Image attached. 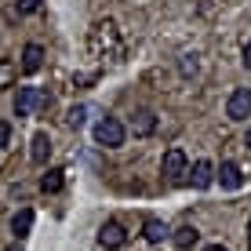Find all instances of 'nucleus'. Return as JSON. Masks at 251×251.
I'll use <instances>...</instances> for the list:
<instances>
[{"label": "nucleus", "mask_w": 251, "mask_h": 251, "mask_svg": "<svg viewBox=\"0 0 251 251\" xmlns=\"http://www.w3.org/2000/svg\"><path fill=\"white\" fill-rule=\"evenodd\" d=\"M99 244H102V248H109V251L124 248V244H127V229L120 226V222H102V229H99Z\"/></svg>", "instance_id": "nucleus-6"}, {"label": "nucleus", "mask_w": 251, "mask_h": 251, "mask_svg": "<svg viewBox=\"0 0 251 251\" xmlns=\"http://www.w3.org/2000/svg\"><path fill=\"white\" fill-rule=\"evenodd\" d=\"M37 106H48V95L40 88H19V95H15V117H33Z\"/></svg>", "instance_id": "nucleus-4"}, {"label": "nucleus", "mask_w": 251, "mask_h": 251, "mask_svg": "<svg viewBox=\"0 0 251 251\" xmlns=\"http://www.w3.org/2000/svg\"><path fill=\"white\" fill-rule=\"evenodd\" d=\"M48 157H51V138H48L44 131H37V135H33V150H29V160L37 164V168H44V164H48Z\"/></svg>", "instance_id": "nucleus-8"}, {"label": "nucleus", "mask_w": 251, "mask_h": 251, "mask_svg": "<svg viewBox=\"0 0 251 251\" xmlns=\"http://www.w3.org/2000/svg\"><path fill=\"white\" fill-rule=\"evenodd\" d=\"M178 73H182L186 80L197 76V73H201V55H197V51H182V58H178Z\"/></svg>", "instance_id": "nucleus-12"}, {"label": "nucleus", "mask_w": 251, "mask_h": 251, "mask_svg": "<svg viewBox=\"0 0 251 251\" xmlns=\"http://www.w3.org/2000/svg\"><path fill=\"white\" fill-rule=\"evenodd\" d=\"M88 48L95 58H102V62H120L124 58V40H120V29L113 19L106 22H95L91 33H88Z\"/></svg>", "instance_id": "nucleus-1"}, {"label": "nucleus", "mask_w": 251, "mask_h": 251, "mask_svg": "<svg viewBox=\"0 0 251 251\" xmlns=\"http://www.w3.org/2000/svg\"><path fill=\"white\" fill-rule=\"evenodd\" d=\"M244 66L251 69V40H248V44H244Z\"/></svg>", "instance_id": "nucleus-21"}, {"label": "nucleus", "mask_w": 251, "mask_h": 251, "mask_svg": "<svg viewBox=\"0 0 251 251\" xmlns=\"http://www.w3.org/2000/svg\"><path fill=\"white\" fill-rule=\"evenodd\" d=\"M131 131H135L138 138L153 135V131H157V113H150V109H138V113L131 117Z\"/></svg>", "instance_id": "nucleus-7"}, {"label": "nucleus", "mask_w": 251, "mask_h": 251, "mask_svg": "<svg viewBox=\"0 0 251 251\" xmlns=\"http://www.w3.org/2000/svg\"><path fill=\"white\" fill-rule=\"evenodd\" d=\"M84 120H88V106H73L66 113V124L73 127V131H76V127H84Z\"/></svg>", "instance_id": "nucleus-18"}, {"label": "nucleus", "mask_w": 251, "mask_h": 251, "mask_svg": "<svg viewBox=\"0 0 251 251\" xmlns=\"http://www.w3.org/2000/svg\"><path fill=\"white\" fill-rule=\"evenodd\" d=\"M248 248H251V222H248Z\"/></svg>", "instance_id": "nucleus-24"}, {"label": "nucleus", "mask_w": 251, "mask_h": 251, "mask_svg": "<svg viewBox=\"0 0 251 251\" xmlns=\"http://www.w3.org/2000/svg\"><path fill=\"white\" fill-rule=\"evenodd\" d=\"M244 142H248V146H251V127H248V135H244Z\"/></svg>", "instance_id": "nucleus-23"}, {"label": "nucleus", "mask_w": 251, "mask_h": 251, "mask_svg": "<svg viewBox=\"0 0 251 251\" xmlns=\"http://www.w3.org/2000/svg\"><path fill=\"white\" fill-rule=\"evenodd\" d=\"M226 117L229 120H248L251 117V88H237L226 102Z\"/></svg>", "instance_id": "nucleus-5"}, {"label": "nucleus", "mask_w": 251, "mask_h": 251, "mask_svg": "<svg viewBox=\"0 0 251 251\" xmlns=\"http://www.w3.org/2000/svg\"><path fill=\"white\" fill-rule=\"evenodd\" d=\"M219 182H222V189H240V186H244V175H240V168L233 160H226L219 168Z\"/></svg>", "instance_id": "nucleus-9"}, {"label": "nucleus", "mask_w": 251, "mask_h": 251, "mask_svg": "<svg viewBox=\"0 0 251 251\" xmlns=\"http://www.w3.org/2000/svg\"><path fill=\"white\" fill-rule=\"evenodd\" d=\"M11 229H15V237H25V233L33 229V211L29 207H22V211L11 219Z\"/></svg>", "instance_id": "nucleus-15"}, {"label": "nucleus", "mask_w": 251, "mask_h": 251, "mask_svg": "<svg viewBox=\"0 0 251 251\" xmlns=\"http://www.w3.org/2000/svg\"><path fill=\"white\" fill-rule=\"evenodd\" d=\"M66 182V171H58V168H51L44 178H40V193H58Z\"/></svg>", "instance_id": "nucleus-14"}, {"label": "nucleus", "mask_w": 251, "mask_h": 251, "mask_svg": "<svg viewBox=\"0 0 251 251\" xmlns=\"http://www.w3.org/2000/svg\"><path fill=\"white\" fill-rule=\"evenodd\" d=\"M40 66H44V48H40V44H25V51H22V69H25V73H37Z\"/></svg>", "instance_id": "nucleus-11"}, {"label": "nucleus", "mask_w": 251, "mask_h": 251, "mask_svg": "<svg viewBox=\"0 0 251 251\" xmlns=\"http://www.w3.org/2000/svg\"><path fill=\"white\" fill-rule=\"evenodd\" d=\"M164 237H168V226L157 222V219H146V240H150V244H160Z\"/></svg>", "instance_id": "nucleus-16"}, {"label": "nucleus", "mask_w": 251, "mask_h": 251, "mask_svg": "<svg viewBox=\"0 0 251 251\" xmlns=\"http://www.w3.org/2000/svg\"><path fill=\"white\" fill-rule=\"evenodd\" d=\"M197 237H201V233H197V229H193V226H189V222H186V226H178V229H175V237H171V240H175V248L189 251V248L197 244Z\"/></svg>", "instance_id": "nucleus-13"}, {"label": "nucleus", "mask_w": 251, "mask_h": 251, "mask_svg": "<svg viewBox=\"0 0 251 251\" xmlns=\"http://www.w3.org/2000/svg\"><path fill=\"white\" fill-rule=\"evenodd\" d=\"M124 124H120L117 117H102L99 124H95V142L106 146V150H117V146H124Z\"/></svg>", "instance_id": "nucleus-2"}, {"label": "nucleus", "mask_w": 251, "mask_h": 251, "mask_svg": "<svg viewBox=\"0 0 251 251\" xmlns=\"http://www.w3.org/2000/svg\"><path fill=\"white\" fill-rule=\"evenodd\" d=\"M15 76H19V66H15L11 58H0V88H11Z\"/></svg>", "instance_id": "nucleus-17"}, {"label": "nucleus", "mask_w": 251, "mask_h": 251, "mask_svg": "<svg viewBox=\"0 0 251 251\" xmlns=\"http://www.w3.org/2000/svg\"><path fill=\"white\" fill-rule=\"evenodd\" d=\"M211 182H215V164L211 160H197L193 164V186L197 189H207Z\"/></svg>", "instance_id": "nucleus-10"}, {"label": "nucleus", "mask_w": 251, "mask_h": 251, "mask_svg": "<svg viewBox=\"0 0 251 251\" xmlns=\"http://www.w3.org/2000/svg\"><path fill=\"white\" fill-rule=\"evenodd\" d=\"M7 142H11V124H7V120H0V150H4Z\"/></svg>", "instance_id": "nucleus-20"}, {"label": "nucleus", "mask_w": 251, "mask_h": 251, "mask_svg": "<svg viewBox=\"0 0 251 251\" xmlns=\"http://www.w3.org/2000/svg\"><path fill=\"white\" fill-rule=\"evenodd\" d=\"M204 251H226V248H222V244H207Z\"/></svg>", "instance_id": "nucleus-22"}, {"label": "nucleus", "mask_w": 251, "mask_h": 251, "mask_svg": "<svg viewBox=\"0 0 251 251\" xmlns=\"http://www.w3.org/2000/svg\"><path fill=\"white\" fill-rule=\"evenodd\" d=\"M19 4V15H33V11H40V0H15Z\"/></svg>", "instance_id": "nucleus-19"}, {"label": "nucleus", "mask_w": 251, "mask_h": 251, "mask_svg": "<svg viewBox=\"0 0 251 251\" xmlns=\"http://www.w3.org/2000/svg\"><path fill=\"white\" fill-rule=\"evenodd\" d=\"M160 171H164V178H171V182H186V171H189L186 153L178 150V146H171V150L164 153V160H160Z\"/></svg>", "instance_id": "nucleus-3"}]
</instances>
